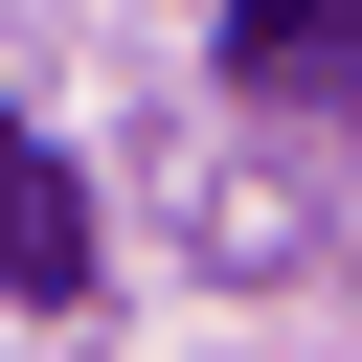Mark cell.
Masks as SVG:
<instances>
[{
    "label": "cell",
    "mask_w": 362,
    "mask_h": 362,
    "mask_svg": "<svg viewBox=\"0 0 362 362\" xmlns=\"http://www.w3.org/2000/svg\"><path fill=\"white\" fill-rule=\"evenodd\" d=\"M0 294H23V317L90 294V204H68V158H45L23 113H0Z\"/></svg>",
    "instance_id": "1"
},
{
    "label": "cell",
    "mask_w": 362,
    "mask_h": 362,
    "mask_svg": "<svg viewBox=\"0 0 362 362\" xmlns=\"http://www.w3.org/2000/svg\"><path fill=\"white\" fill-rule=\"evenodd\" d=\"M226 68L249 90H339L362 68V0H226Z\"/></svg>",
    "instance_id": "2"
}]
</instances>
